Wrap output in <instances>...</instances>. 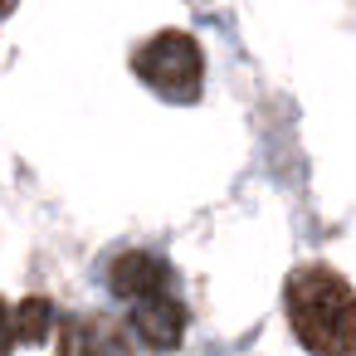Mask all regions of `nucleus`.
Masks as SVG:
<instances>
[{
    "instance_id": "obj_2",
    "label": "nucleus",
    "mask_w": 356,
    "mask_h": 356,
    "mask_svg": "<svg viewBox=\"0 0 356 356\" xmlns=\"http://www.w3.org/2000/svg\"><path fill=\"white\" fill-rule=\"evenodd\" d=\"M132 74H137L152 93H161V98H171V103H195V98H200V83H205V54H200L195 35H186V30H161V35H152V40L132 54Z\"/></svg>"
},
{
    "instance_id": "obj_6",
    "label": "nucleus",
    "mask_w": 356,
    "mask_h": 356,
    "mask_svg": "<svg viewBox=\"0 0 356 356\" xmlns=\"http://www.w3.org/2000/svg\"><path fill=\"white\" fill-rule=\"evenodd\" d=\"M54 327V307L49 298H25L15 307V341H44Z\"/></svg>"
},
{
    "instance_id": "obj_1",
    "label": "nucleus",
    "mask_w": 356,
    "mask_h": 356,
    "mask_svg": "<svg viewBox=\"0 0 356 356\" xmlns=\"http://www.w3.org/2000/svg\"><path fill=\"white\" fill-rule=\"evenodd\" d=\"M283 307H288L293 337L312 356H351L356 351V293L337 268H327V264L298 268L288 278Z\"/></svg>"
},
{
    "instance_id": "obj_3",
    "label": "nucleus",
    "mask_w": 356,
    "mask_h": 356,
    "mask_svg": "<svg viewBox=\"0 0 356 356\" xmlns=\"http://www.w3.org/2000/svg\"><path fill=\"white\" fill-rule=\"evenodd\" d=\"M166 283H171V268H166L156 254H147V249H127V254H118L113 268H108V288H113L118 298H127V302L161 298Z\"/></svg>"
},
{
    "instance_id": "obj_5",
    "label": "nucleus",
    "mask_w": 356,
    "mask_h": 356,
    "mask_svg": "<svg viewBox=\"0 0 356 356\" xmlns=\"http://www.w3.org/2000/svg\"><path fill=\"white\" fill-rule=\"evenodd\" d=\"M64 341H69V356H132L122 327L108 322V317H79V322H69Z\"/></svg>"
},
{
    "instance_id": "obj_7",
    "label": "nucleus",
    "mask_w": 356,
    "mask_h": 356,
    "mask_svg": "<svg viewBox=\"0 0 356 356\" xmlns=\"http://www.w3.org/2000/svg\"><path fill=\"white\" fill-rule=\"evenodd\" d=\"M10 346H15V307L0 302V356H10Z\"/></svg>"
},
{
    "instance_id": "obj_4",
    "label": "nucleus",
    "mask_w": 356,
    "mask_h": 356,
    "mask_svg": "<svg viewBox=\"0 0 356 356\" xmlns=\"http://www.w3.org/2000/svg\"><path fill=\"white\" fill-rule=\"evenodd\" d=\"M132 332H137L147 346L171 351V346H181V337H186V307H181L171 293L147 298V302L132 307Z\"/></svg>"
}]
</instances>
